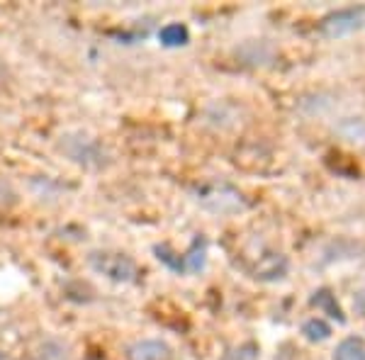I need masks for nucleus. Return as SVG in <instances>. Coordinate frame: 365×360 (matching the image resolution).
Here are the masks:
<instances>
[{
  "mask_svg": "<svg viewBox=\"0 0 365 360\" xmlns=\"http://www.w3.org/2000/svg\"><path fill=\"white\" fill-rule=\"evenodd\" d=\"M90 266L95 273L105 275V278L115 280V283H134L139 270L132 258L122 256V253H90Z\"/></svg>",
  "mask_w": 365,
  "mask_h": 360,
  "instance_id": "nucleus-1",
  "label": "nucleus"
},
{
  "mask_svg": "<svg viewBox=\"0 0 365 360\" xmlns=\"http://www.w3.org/2000/svg\"><path fill=\"white\" fill-rule=\"evenodd\" d=\"M360 30H365V6L336 10V12H331V15H326L324 22H322V32H324L329 39L351 37Z\"/></svg>",
  "mask_w": 365,
  "mask_h": 360,
  "instance_id": "nucleus-2",
  "label": "nucleus"
},
{
  "mask_svg": "<svg viewBox=\"0 0 365 360\" xmlns=\"http://www.w3.org/2000/svg\"><path fill=\"white\" fill-rule=\"evenodd\" d=\"M61 149L71 156V161L76 163H86V166H98L103 161V154H100L98 144L90 141L88 137H66L61 141Z\"/></svg>",
  "mask_w": 365,
  "mask_h": 360,
  "instance_id": "nucleus-3",
  "label": "nucleus"
},
{
  "mask_svg": "<svg viewBox=\"0 0 365 360\" xmlns=\"http://www.w3.org/2000/svg\"><path fill=\"white\" fill-rule=\"evenodd\" d=\"M127 360H170V348L164 341L144 339L129 346Z\"/></svg>",
  "mask_w": 365,
  "mask_h": 360,
  "instance_id": "nucleus-4",
  "label": "nucleus"
},
{
  "mask_svg": "<svg viewBox=\"0 0 365 360\" xmlns=\"http://www.w3.org/2000/svg\"><path fill=\"white\" fill-rule=\"evenodd\" d=\"M312 304L317 309H322V312H326L329 317H334L339 324H344V321H346L344 312H341L339 302H336V297L331 294V290H326V288L317 290V292H314V297H312Z\"/></svg>",
  "mask_w": 365,
  "mask_h": 360,
  "instance_id": "nucleus-5",
  "label": "nucleus"
},
{
  "mask_svg": "<svg viewBox=\"0 0 365 360\" xmlns=\"http://www.w3.org/2000/svg\"><path fill=\"white\" fill-rule=\"evenodd\" d=\"M331 360H365V341L348 336L344 339L334 350V358Z\"/></svg>",
  "mask_w": 365,
  "mask_h": 360,
  "instance_id": "nucleus-6",
  "label": "nucleus"
},
{
  "mask_svg": "<svg viewBox=\"0 0 365 360\" xmlns=\"http://www.w3.org/2000/svg\"><path fill=\"white\" fill-rule=\"evenodd\" d=\"M180 266H183V273H200L202 268H205V241L202 239L193 241L190 251L180 261Z\"/></svg>",
  "mask_w": 365,
  "mask_h": 360,
  "instance_id": "nucleus-7",
  "label": "nucleus"
},
{
  "mask_svg": "<svg viewBox=\"0 0 365 360\" xmlns=\"http://www.w3.org/2000/svg\"><path fill=\"white\" fill-rule=\"evenodd\" d=\"M159 39L164 47H183V44H188L190 34H188L186 25H166L159 32Z\"/></svg>",
  "mask_w": 365,
  "mask_h": 360,
  "instance_id": "nucleus-8",
  "label": "nucleus"
},
{
  "mask_svg": "<svg viewBox=\"0 0 365 360\" xmlns=\"http://www.w3.org/2000/svg\"><path fill=\"white\" fill-rule=\"evenodd\" d=\"M302 334L307 341H312V343H322V341H326L331 336V326L326 324L324 319H307L302 324Z\"/></svg>",
  "mask_w": 365,
  "mask_h": 360,
  "instance_id": "nucleus-9",
  "label": "nucleus"
},
{
  "mask_svg": "<svg viewBox=\"0 0 365 360\" xmlns=\"http://www.w3.org/2000/svg\"><path fill=\"white\" fill-rule=\"evenodd\" d=\"M226 360H258V346L256 343H241L226 355Z\"/></svg>",
  "mask_w": 365,
  "mask_h": 360,
  "instance_id": "nucleus-10",
  "label": "nucleus"
},
{
  "mask_svg": "<svg viewBox=\"0 0 365 360\" xmlns=\"http://www.w3.org/2000/svg\"><path fill=\"white\" fill-rule=\"evenodd\" d=\"M52 358L66 360V350H63L59 343H47V346H41V360H52Z\"/></svg>",
  "mask_w": 365,
  "mask_h": 360,
  "instance_id": "nucleus-11",
  "label": "nucleus"
},
{
  "mask_svg": "<svg viewBox=\"0 0 365 360\" xmlns=\"http://www.w3.org/2000/svg\"><path fill=\"white\" fill-rule=\"evenodd\" d=\"M0 360H8V358H6V353H0Z\"/></svg>",
  "mask_w": 365,
  "mask_h": 360,
  "instance_id": "nucleus-12",
  "label": "nucleus"
}]
</instances>
